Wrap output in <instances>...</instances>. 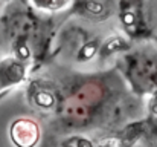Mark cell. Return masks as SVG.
Here are the masks:
<instances>
[{
    "mask_svg": "<svg viewBox=\"0 0 157 147\" xmlns=\"http://www.w3.org/2000/svg\"><path fill=\"white\" fill-rule=\"evenodd\" d=\"M11 130L18 132V133L21 132V137H17L12 140L17 144V147H34L40 135L37 124L32 123L31 120H17V123L12 124Z\"/></svg>",
    "mask_w": 157,
    "mask_h": 147,
    "instance_id": "cell-1",
    "label": "cell"
}]
</instances>
